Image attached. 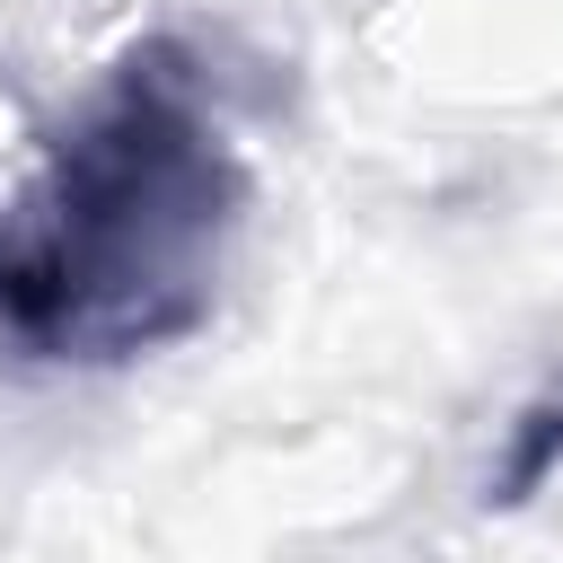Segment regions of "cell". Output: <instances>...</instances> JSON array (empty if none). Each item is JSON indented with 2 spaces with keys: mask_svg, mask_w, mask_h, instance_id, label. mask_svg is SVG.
Wrapping results in <instances>:
<instances>
[{
  "mask_svg": "<svg viewBox=\"0 0 563 563\" xmlns=\"http://www.w3.org/2000/svg\"><path fill=\"white\" fill-rule=\"evenodd\" d=\"M238 229V167L194 97L158 70L62 141L35 238L0 264V317L35 352H150L211 308L220 246Z\"/></svg>",
  "mask_w": 563,
  "mask_h": 563,
  "instance_id": "cell-1",
  "label": "cell"
}]
</instances>
